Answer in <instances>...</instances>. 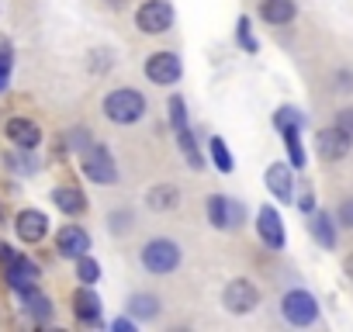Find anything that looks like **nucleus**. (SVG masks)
Returning a JSON list of instances; mask_svg holds the SVG:
<instances>
[{"label": "nucleus", "instance_id": "nucleus-1", "mask_svg": "<svg viewBox=\"0 0 353 332\" xmlns=\"http://www.w3.org/2000/svg\"><path fill=\"white\" fill-rule=\"evenodd\" d=\"M104 114H108V121H114V125H135V121L145 118V97H142L139 90H132V87L111 90V94L104 97Z\"/></svg>", "mask_w": 353, "mask_h": 332}, {"label": "nucleus", "instance_id": "nucleus-2", "mask_svg": "<svg viewBox=\"0 0 353 332\" xmlns=\"http://www.w3.org/2000/svg\"><path fill=\"white\" fill-rule=\"evenodd\" d=\"M142 267L156 277H166L181 267V246L173 239H149L142 246Z\"/></svg>", "mask_w": 353, "mask_h": 332}, {"label": "nucleus", "instance_id": "nucleus-3", "mask_svg": "<svg viewBox=\"0 0 353 332\" xmlns=\"http://www.w3.org/2000/svg\"><path fill=\"white\" fill-rule=\"evenodd\" d=\"M281 315H284L288 325H298V329H301V325H315V318H319V301H315V294L294 287V291H288V294L281 298Z\"/></svg>", "mask_w": 353, "mask_h": 332}, {"label": "nucleus", "instance_id": "nucleus-4", "mask_svg": "<svg viewBox=\"0 0 353 332\" xmlns=\"http://www.w3.org/2000/svg\"><path fill=\"white\" fill-rule=\"evenodd\" d=\"M83 177L87 180H94V184H114L118 180V166H114V156H111V149L108 145H101V142H94L87 152H83Z\"/></svg>", "mask_w": 353, "mask_h": 332}, {"label": "nucleus", "instance_id": "nucleus-5", "mask_svg": "<svg viewBox=\"0 0 353 332\" xmlns=\"http://www.w3.org/2000/svg\"><path fill=\"white\" fill-rule=\"evenodd\" d=\"M135 25L145 35H163L173 28V8L170 0H145V4L135 11Z\"/></svg>", "mask_w": 353, "mask_h": 332}, {"label": "nucleus", "instance_id": "nucleus-6", "mask_svg": "<svg viewBox=\"0 0 353 332\" xmlns=\"http://www.w3.org/2000/svg\"><path fill=\"white\" fill-rule=\"evenodd\" d=\"M222 304H225L232 315H250V311L260 304V291H256L253 280L236 277V280L225 284V291H222Z\"/></svg>", "mask_w": 353, "mask_h": 332}, {"label": "nucleus", "instance_id": "nucleus-7", "mask_svg": "<svg viewBox=\"0 0 353 332\" xmlns=\"http://www.w3.org/2000/svg\"><path fill=\"white\" fill-rule=\"evenodd\" d=\"M208 222L222 232H232L246 222V208L225 194H215V198H208Z\"/></svg>", "mask_w": 353, "mask_h": 332}, {"label": "nucleus", "instance_id": "nucleus-8", "mask_svg": "<svg viewBox=\"0 0 353 332\" xmlns=\"http://www.w3.org/2000/svg\"><path fill=\"white\" fill-rule=\"evenodd\" d=\"M181 73H184V66H181V56L176 52H152L145 59V76L156 87H173L181 80Z\"/></svg>", "mask_w": 353, "mask_h": 332}, {"label": "nucleus", "instance_id": "nucleus-9", "mask_svg": "<svg viewBox=\"0 0 353 332\" xmlns=\"http://www.w3.org/2000/svg\"><path fill=\"white\" fill-rule=\"evenodd\" d=\"M315 149H319V156H322L325 163H336V159H343V156L353 149V135H346L339 125L322 128V132L315 135Z\"/></svg>", "mask_w": 353, "mask_h": 332}, {"label": "nucleus", "instance_id": "nucleus-10", "mask_svg": "<svg viewBox=\"0 0 353 332\" xmlns=\"http://www.w3.org/2000/svg\"><path fill=\"white\" fill-rule=\"evenodd\" d=\"M256 232H260V239H263L267 249H284V242H288V236H284V218H281L270 205L260 208V215H256Z\"/></svg>", "mask_w": 353, "mask_h": 332}, {"label": "nucleus", "instance_id": "nucleus-11", "mask_svg": "<svg viewBox=\"0 0 353 332\" xmlns=\"http://www.w3.org/2000/svg\"><path fill=\"white\" fill-rule=\"evenodd\" d=\"M56 249H59V256H66V260L87 256V249H90L87 229H80V225H63V229L56 232Z\"/></svg>", "mask_w": 353, "mask_h": 332}, {"label": "nucleus", "instance_id": "nucleus-12", "mask_svg": "<svg viewBox=\"0 0 353 332\" xmlns=\"http://www.w3.org/2000/svg\"><path fill=\"white\" fill-rule=\"evenodd\" d=\"M14 232L21 242H42L46 232H49V218L39 211V208H25L18 218H14Z\"/></svg>", "mask_w": 353, "mask_h": 332}, {"label": "nucleus", "instance_id": "nucleus-13", "mask_svg": "<svg viewBox=\"0 0 353 332\" xmlns=\"http://www.w3.org/2000/svg\"><path fill=\"white\" fill-rule=\"evenodd\" d=\"M35 284H39V267H35L28 256H14V260L8 263V287L18 291V294H25V291H32Z\"/></svg>", "mask_w": 353, "mask_h": 332}, {"label": "nucleus", "instance_id": "nucleus-14", "mask_svg": "<svg viewBox=\"0 0 353 332\" xmlns=\"http://www.w3.org/2000/svg\"><path fill=\"white\" fill-rule=\"evenodd\" d=\"M4 132H8L14 149H39V142H42V128L32 118H11Z\"/></svg>", "mask_w": 353, "mask_h": 332}, {"label": "nucleus", "instance_id": "nucleus-15", "mask_svg": "<svg viewBox=\"0 0 353 332\" xmlns=\"http://www.w3.org/2000/svg\"><path fill=\"white\" fill-rule=\"evenodd\" d=\"M263 180H267L270 194H274L281 205L294 201V184H291V170H288V163H270V166H267V174H263Z\"/></svg>", "mask_w": 353, "mask_h": 332}, {"label": "nucleus", "instance_id": "nucleus-16", "mask_svg": "<svg viewBox=\"0 0 353 332\" xmlns=\"http://www.w3.org/2000/svg\"><path fill=\"white\" fill-rule=\"evenodd\" d=\"M73 315H77L83 325H97V322H101V298L90 291V284H83V287L73 294Z\"/></svg>", "mask_w": 353, "mask_h": 332}, {"label": "nucleus", "instance_id": "nucleus-17", "mask_svg": "<svg viewBox=\"0 0 353 332\" xmlns=\"http://www.w3.org/2000/svg\"><path fill=\"white\" fill-rule=\"evenodd\" d=\"M294 14H298L294 0H263V4H260V18H263L267 25H274V28L291 25V21H294Z\"/></svg>", "mask_w": 353, "mask_h": 332}, {"label": "nucleus", "instance_id": "nucleus-18", "mask_svg": "<svg viewBox=\"0 0 353 332\" xmlns=\"http://www.w3.org/2000/svg\"><path fill=\"white\" fill-rule=\"evenodd\" d=\"M308 229H312V236L322 249H336V222L329 218V211H312Z\"/></svg>", "mask_w": 353, "mask_h": 332}, {"label": "nucleus", "instance_id": "nucleus-19", "mask_svg": "<svg viewBox=\"0 0 353 332\" xmlns=\"http://www.w3.org/2000/svg\"><path fill=\"white\" fill-rule=\"evenodd\" d=\"M145 205L152 211H173L176 205H181V191H176L173 184H156V187H149Z\"/></svg>", "mask_w": 353, "mask_h": 332}, {"label": "nucleus", "instance_id": "nucleus-20", "mask_svg": "<svg viewBox=\"0 0 353 332\" xmlns=\"http://www.w3.org/2000/svg\"><path fill=\"white\" fill-rule=\"evenodd\" d=\"M52 205H56L63 215H83V211H87V198H83L77 187H56V191H52Z\"/></svg>", "mask_w": 353, "mask_h": 332}, {"label": "nucleus", "instance_id": "nucleus-21", "mask_svg": "<svg viewBox=\"0 0 353 332\" xmlns=\"http://www.w3.org/2000/svg\"><path fill=\"white\" fill-rule=\"evenodd\" d=\"M21 308H25L35 322H49V318H52V304H49V298H46V294H39L35 287L21 294Z\"/></svg>", "mask_w": 353, "mask_h": 332}, {"label": "nucleus", "instance_id": "nucleus-22", "mask_svg": "<svg viewBox=\"0 0 353 332\" xmlns=\"http://www.w3.org/2000/svg\"><path fill=\"white\" fill-rule=\"evenodd\" d=\"M176 142H181V152L191 163V170H205V156H201V149L194 142V132L191 128H181V132H176Z\"/></svg>", "mask_w": 353, "mask_h": 332}, {"label": "nucleus", "instance_id": "nucleus-23", "mask_svg": "<svg viewBox=\"0 0 353 332\" xmlns=\"http://www.w3.org/2000/svg\"><path fill=\"white\" fill-rule=\"evenodd\" d=\"M128 311H132V318H156L159 315V298L156 294H132V301H128Z\"/></svg>", "mask_w": 353, "mask_h": 332}, {"label": "nucleus", "instance_id": "nucleus-24", "mask_svg": "<svg viewBox=\"0 0 353 332\" xmlns=\"http://www.w3.org/2000/svg\"><path fill=\"white\" fill-rule=\"evenodd\" d=\"M4 163H8V170H11V174H21V177H28V174H35V170H39V163H35L32 149L8 152V156H4Z\"/></svg>", "mask_w": 353, "mask_h": 332}, {"label": "nucleus", "instance_id": "nucleus-25", "mask_svg": "<svg viewBox=\"0 0 353 332\" xmlns=\"http://www.w3.org/2000/svg\"><path fill=\"white\" fill-rule=\"evenodd\" d=\"M284 135V145H288V159H291V166H305V145H301V128H284L281 132Z\"/></svg>", "mask_w": 353, "mask_h": 332}, {"label": "nucleus", "instance_id": "nucleus-26", "mask_svg": "<svg viewBox=\"0 0 353 332\" xmlns=\"http://www.w3.org/2000/svg\"><path fill=\"white\" fill-rule=\"evenodd\" d=\"M208 149H212V159H215V166H219V170L222 174H232L236 170V163H232V152H229V145H225V138H212L208 142Z\"/></svg>", "mask_w": 353, "mask_h": 332}, {"label": "nucleus", "instance_id": "nucleus-27", "mask_svg": "<svg viewBox=\"0 0 353 332\" xmlns=\"http://www.w3.org/2000/svg\"><path fill=\"white\" fill-rule=\"evenodd\" d=\"M77 280H80V284H90V287L101 280V263H97L90 253L77 260Z\"/></svg>", "mask_w": 353, "mask_h": 332}, {"label": "nucleus", "instance_id": "nucleus-28", "mask_svg": "<svg viewBox=\"0 0 353 332\" xmlns=\"http://www.w3.org/2000/svg\"><path fill=\"white\" fill-rule=\"evenodd\" d=\"M274 125H277V132H284V128H305V114L298 107H281L274 114Z\"/></svg>", "mask_w": 353, "mask_h": 332}, {"label": "nucleus", "instance_id": "nucleus-29", "mask_svg": "<svg viewBox=\"0 0 353 332\" xmlns=\"http://www.w3.org/2000/svg\"><path fill=\"white\" fill-rule=\"evenodd\" d=\"M236 42H239L246 52H256V49H260L256 39H253V25H250V18H239V21H236Z\"/></svg>", "mask_w": 353, "mask_h": 332}, {"label": "nucleus", "instance_id": "nucleus-30", "mask_svg": "<svg viewBox=\"0 0 353 332\" xmlns=\"http://www.w3.org/2000/svg\"><path fill=\"white\" fill-rule=\"evenodd\" d=\"M170 121H173L176 132L188 128V104H184V97H170Z\"/></svg>", "mask_w": 353, "mask_h": 332}, {"label": "nucleus", "instance_id": "nucleus-31", "mask_svg": "<svg viewBox=\"0 0 353 332\" xmlns=\"http://www.w3.org/2000/svg\"><path fill=\"white\" fill-rule=\"evenodd\" d=\"M66 145L77 149V152H87L94 142H90V132H87V128H73V132L66 135Z\"/></svg>", "mask_w": 353, "mask_h": 332}, {"label": "nucleus", "instance_id": "nucleus-32", "mask_svg": "<svg viewBox=\"0 0 353 332\" xmlns=\"http://www.w3.org/2000/svg\"><path fill=\"white\" fill-rule=\"evenodd\" d=\"M14 66V56H11V45L8 42H0V76H8Z\"/></svg>", "mask_w": 353, "mask_h": 332}, {"label": "nucleus", "instance_id": "nucleus-33", "mask_svg": "<svg viewBox=\"0 0 353 332\" xmlns=\"http://www.w3.org/2000/svg\"><path fill=\"white\" fill-rule=\"evenodd\" d=\"M336 222H339V225H346V229H353V198L339 205V211H336Z\"/></svg>", "mask_w": 353, "mask_h": 332}, {"label": "nucleus", "instance_id": "nucleus-34", "mask_svg": "<svg viewBox=\"0 0 353 332\" xmlns=\"http://www.w3.org/2000/svg\"><path fill=\"white\" fill-rule=\"evenodd\" d=\"M128 222H132V215H128V211H114V215H111V232H118V236H121V232H128Z\"/></svg>", "mask_w": 353, "mask_h": 332}, {"label": "nucleus", "instance_id": "nucleus-35", "mask_svg": "<svg viewBox=\"0 0 353 332\" xmlns=\"http://www.w3.org/2000/svg\"><path fill=\"white\" fill-rule=\"evenodd\" d=\"M336 125H339L346 135H353V107H343V111L336 114Z\"/></svg>", "mask_w": 353, "mask_h": 332}, {"label": "nucleus", "instance_id": "nucleus-36", "mask_svg": "<svg viewBox=\"0 0 353 332\" xmlns=\"http://www.w3.org/2000/svg\"><path fill=\"white\" fill-rule=\"evenodd\" d=\"M336 87H339V90H353V73H350V70H339V73H336Z\"/></svg>", "mask_w": 353, "mask_h": 332}, {"label": "nucleus", "instance_id": "nucleus-37", "mask_svg": "<svg viewBox=\"0 0 353 332\" xmlns=\"http://www.w3.org/2000/svg\"><path fill=\"white\" fill-rule=\"evenodd\" d=\"M14 256H18V253H14V249H11L8 242H0V263H4V267H8V263H11Z\"/></svg>", "mask_w": 353, "mask_h": 332}, {"label": "nucleus", "instance_id": "nucleus-38", "mask_svg": "<svg viewBox=\"0 0 353 332\" xmlns=\"http://www.w3.org/2000/svg\"><path fill=\"white\" fill-rule=\"evenodd\" d=\"M298 208H301L305 215H312V211H315V198H312V194H301V201H298Z\"/></svg>", "mask_w": 353, "mask_h": 332}, {"label": "nucleus", "instance_id": "nucleus-39", "mask_svg": "<svg viewBox=\"0 0 353 332\" xmlns=\"http://www.w3.org/2000/svg\"><path fill=\"white\" fill-rule=\"evenodd\" d=\"M111 329H114V332H135V322H128V318H118V322H111Z\"/></svg>", "mask_w": 353, "mask_h": 332}, {"label": "nucleus", "instance_id": "nucleus-40", "mask_svg": "<svg viewBox=\"0 0 353 332\" xmlns=\"http://www.w3.org/2000/svg\"><path fill=\"white\" fill-rule=\"evenodd\" d=\"M343 267H346V277L353 280V256H346V263H343Z\"/></svg>", "mask_w": 353, "mask_h": 332}, {"label": "nucleus", "instance_id": "nucleus-41", "mask_svg": "<svg viewBox=\"0 0 353 332\" xmlns=\"http://www.w3.org/2000/svg\"><path fill=\"white\" fill-rule=\"evenodd\" d=\"M8 87V76H0V90H4Z\"/></svg>", "mask_w": 353, "mask_h": 332}]
</instances>
